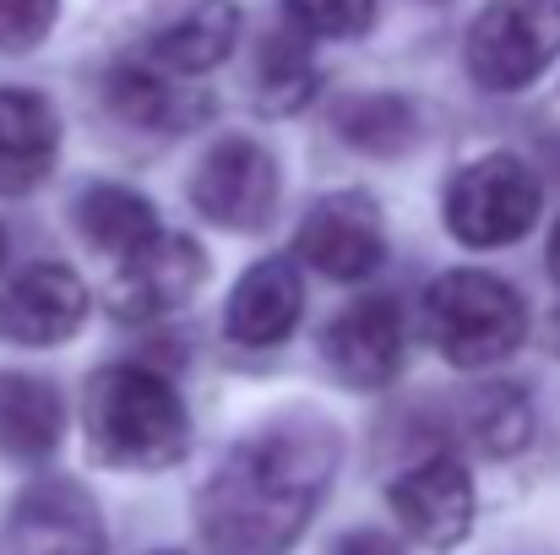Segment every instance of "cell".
Returning <instances> with one entry per match:
<instances>
[{
  "label": "cell",
  "mask_w": 560,
  "mask_h": 555,
  "mask_svg": "<svg viewBox=\"0 0 560 555\" xmlns=\"http://www.w3.org/2000/svg\"><path fill=\"white\" fill-rule=\"evenodd\" d=\"M338 469V430L327 419H278L240 441L201 485L196 518L212 555H283L311 523Z\"/></svg>",
  "instance_id": "obj_1"
},
{
  "label": "cell",
  "mask_w": 560,
  "mask_h": 555,
  "mask_svg": "<svg viewBox=\"0 0 560 555\" xmlns=\"http://www.w3.org/2000/svg\"><path fill=\"white\" fill-rule=\"evenodd\" d=\"M190 436L180 392L148 366H104L88 381V447L109 469H170Z\"/></svg>",
  "instance_id": "obj_2"
},
{
  "label": "cell",
  "mask_w": 560,
  "mask_h": 555,
  "mask_svg": "<svg viewBox=\"0 0 560 555\" xmlns=\"http://www.w3.org/2000/svg\"><path fill=\"white\" fill-rule=\"evenodd\" d=\"M424 327L452 366L485 370L517 355V344L528 338V305L506 278L457 267L424 289Z\"/></svg>",
  "instance_id": "obj_3"
},
{
  "label": "cell",
  "mask_w": 560,
  "mask_h": 555,
  "mask_svg": "<svg viewBox=\"0 0 560 555\" xmlns=\"http://www.w3.org/2000/svg\"><path fill=\"white\" fill-rule=\"evenodd\" d=\"M560 55V0H485L468 27V71L490 93L528 88Z\"/></svg>",
  "instance_id": "obj_4"
},
{
  "label": "cell",
  "mask_w": 560,
  "mask_h": 555,
  "mask_svg": "<svg viewBox=\"0 0 560 555\" xmlns=\"http://www.w3.org/2000/svg\"><path fill=\"white\" fill-rule=\"evenodd\" d=\"M534 218H539V181L512 153H485L463 164L446 185V229L474 251L523 240Z\"/></svg>",
  "instance_id": "obj_5"
},
{
  "label": "cell",
  "mask_w": 560,
  "mask_h": 555,
  "mask_svg": "<svg viewBox=\"0 0 560 555\" xmlns=\"http://www.w3.org/2000/svg\"><path fill=\"white\" fill-rule=\"evenodd\" d=\"M392 518L424 551H452L474 529V479L452 452H430L386 485Z\"/></svg>",
  "instance_id": "obj_6"
},
{
  "label": "cell",
  "mask_w": 560,
  "mask_h": 555,
  "mask_svg": "<svg viewBox=\"0 0 560 555\" xmlns=\"http://www.w3.org/2000/svg\"><path fill=\"white\" fill-rule=\"evenodd\" d=\"M190 201L218 229H234V234L261 229L272 218V207H278V164H272V153L261 142H250V137H223L196 164Z\"/></svg>",
  "instance_id": "obj_7"
},
{
  "label": "cell",
  "mask_w": 560,
  "mask_h": 555,
  "mask_svg": "<svg viewBox=\"0 0 560 555\" xmlns=\"http://www.w3.org/2000/svg\"><path fill=\"white\" fill-rule=\"evenodd\" d=\"M294 251H300L316 273H327V278H338V284L365 278V273L381 267V256H386L381 207H375L365 190H332V196H322V201L305 212V223H300V234H294Z\"/></svg>",
  "instance_id": "obj_8"
},
{
  "label": "cell",
  "mask_w": 560,
  "mask_h": 555,
  "mask_svg": "<svg viewBox=\"0 0 560 555\" xmlns=\"http://www.w3.org/2000/svg\"><path fill=\"white\" fill-rule=\"evenodd\" d=\"M201 278H207L201 245L186 234H159L137 256L120 262V273L109 284V305L126 322H153V316H170V311L190 305Z\"/></svg>",
  "instance_id": "obj_9"
},
{
  "label": "cell",
  "mask_w": 560,
  "mask_h": 555,
  "mask_svg": "<svg viewBox=\"0 0 560 555\" xmlns=\"http://www.w3.org/2000/svg\"><path fill=\"white\" fill-rule=\"evenodd\" d=\"M88 322V289L66 267H27L0 289V344L55 349Z\"/></svg>",
  "instance_id": "obj_10"
},
{
  "label": "cell",
  "mask_w": 560,
  "mask_h": 555,
  "mask_svg": "<svg viewBox=\"0 0 560 555\" xmlns=\"http://www.w3.org/2000/svg\"><path fill=\"white\" fill-rule=\"evenodd\" d=\"M11 555H104L98 507L71 479H38L11 507Z\"/></svg>",
  "instance_id": "obj_11"
},
{
  "label": "cell",
  "mask_w": 560,
  "mask_h": 555,
  "mask_svg": "<svg viewBox=\"0 0 560 555\" xmlns=\"http://www.w3.org/2000/svg\"><path fill=\"white\" fill-rule=\"evenodd\" d=\"M327 360L349 386H386L402 366V316L386 294L354 300L349 311H338V322L327 327Z\"/></svg>",
  "instance_id": "obj_12"
},
{
  "label": "cell",
  "mask_w": 560,
  "mask_h": 555,
  "mask_svg": "<svg viewBox=\"0 0 560 555\" xmlns=\"http://www.w3.org/2000/svg\"><path fill=\"white\" fill-rule=\"evenodd\" d=\"M300 273L294 262L283 256H267L256 267H245V278L234 284L229 294V311H223V327L234 344H250V349H267V344H283L300 322Z\"/></svg>",
  "instance_id": "obj_13"
},
{
  "label": "cell",
  "mask_w": 560,
  "mask_h": 555,
  "mask_svg": "<svg viewBox=\"0 0 560 555\" xmlns=\"http://www.w3.org/2000/svg\"><path fill=\"white\" fill-rule=\"evenodd\" d=\"M60 148V120L49 99L27 88H0V196H22L49 175Z\"/></svg>",
  "instance_id": "obj_14"
},
{
  "label": "cell",
  "mask_w": 560,
  "mask_h": 555,
  "mask_svg": "<svg viewBox=\"0 0 560 555\" xmlns=\"http://www.w3.org/2000/svg\"><path fill=\"white\" fill-rule=\"evenodd\" d=\"M240 38V5L234 0H196L180 22H170L153 38V66L170 77H201L229 60Z\"/></svg>",
  "instance_id": "obj_15"
},
{
  "label": "cell",
  "mask_w": 560,
  "mask_h": 555,
  "mask_svg": "<svg viewBox=\"0 0 560 555\" xmlns=\"http://www.w3.org/2000/svg\"><path fill=\"white\" fill-rule=\"evenodd\" d=\"M66 430V403L55 386L0 370V452L5 458H49Z\"/></svg>",
  "instance_id": "obj_16"
},
{
  "label": "cell",
  "mask_w": 560,
  "mask_h": 555,
  "mask_svg": "<svg viewBox=\"0 0 560 555\" xmlns=\"http://www.w3.org/2000/svg\"><path fill=\"white\" fill-rule=\"evenodd\" d=\"M109 104L131 126H148V131H190L207 115V99L159 66H120L109 77Z\"/></svg>",
  "instance_id": "obj_17"
},
{
  "label": "cell",
  "mask_w": 560,
  "mask_h": 555,
  "mask_svg": "<svg viewBox=\"0 0 560 555\" xmlns=\"http://www.w3.org/2000/svg\"><path fill=\"white\" fill-rule=\"evenodd\" d=\"M77 229L88 245H98L104 256H137L148 240H159V212L148 196L126 190V185H88L77 201Z\"/></svg>",
  "instance_id": "obj_18"
},
{
  "label": "cell",
  "mask_w": 560,
  "mask_h": 555,
  "mask_svg": "<svg viewBox=\"0 0 560 555\" xmlns=\"http://www.w3.org/2000/svg\"><path fill=\"white\" fill-rule=\"evenodd\" d=\"M463 430L474 436V447H485L490 458H512L528 447L534 436V403L512 386V381H490L474 386L463 403Z\"/></svg>",
  "instance_id": "obj_19"
},
{
  "label": "cell",
  "mask_w": 560,
  "mask_h": 555,
  "mask_svg": "<svg viewBox=\"0 0 560 555\" xmlns=\"http://www.w3.org/2000/svg\"><path fill=\"white\" fill-rule=\"evenodd\" d=\"M338 137L360 153L375 159H392V153H408L413 137H419V120L408 109V99H392V93H365V99H349L338 109Z\"/></svg>",
  "instance_id": "obj_20"
},
{
  "label": "cell",
  "mask_w": 560,
  "mask_h": 555,
  "mask_svg": "<svg viewBox=\"0 0 560 555\" xmlns=\"http://www.w3.org/2000/svg\"><path fill=\"white\" fill-rule=\"evenodd\" d=\"M311 88H316V71H311L305 38L300 33H278L261 49V104L267 109H294Z\"/></svg>",
  "instance_id": "obj_21"
},
{
  "label": "cell",
  "mask_w": 560,
  "mask_h": 555,
  "mask_svg": "<svg viewBox=\"0 0 560 555\" xmlns=\"http://www.w3.org/2000/svg\"><path fill=\"white\" fill-rule=\"evenodd\" d=\"M289 16L300 33L316 38H354L375 16V0H289Z\"/></svg>",
  "instance_id": "obj_22"
},
{
  "label": "cell",
  "mask_w": 560,
  "mask_h": 555,
  "mask_svg": "<svg viewBox=\"0 0 560 555\" xmlns=\"http://www.w3.org/2000/svg\"><path fill=\"white\" fill-rule=\"evenodd\" d=\"M55 11H60V0H0V49L22 55L38 38H49Z\"/></svg>",
  "instance_id": "obj_23"
},
{
  "label": "cell",
  "mask_w": 560,
  "mask_h": 555,
  "mask_svg": "<svg viewBox=\"0 0 560 555\" xmlns=\"http://www.w3.org/2000/svg\"><path fill=\"white\" fill-rule=\"evenodd\" d=\"M550 278L560 284V223H556V234H550Z\"/></svg>",
  "instance_id": "obj_24"
},
{
  "label": "cell",
  "mask_w": 560,
  "mask_h": 555,
  "mask_svg": "<svg viewBox=\"0 0 560 555\" xmlns=\"http://www.w3.org/2000/svg\"><path fill=\"white\" fill-rule=\"evenodd\" d=\"M0 256H5V234H0Z\"/></svg>",
  "instance_id": "obj_25"
},
{
  "label": "cell",
  "mask_w": 560,
  "mask_h": 555,
  "mask_svg": "<svg viewBox=\"0 0 560 555\" xmlns=\"http://www.w3.org/2000/svg\"><path fill=\"white\" fill-rule=\"evenodd\" d=\"M556 338H560V316H556Z\"/></svg>",
  "instance_id": "obj_26"
}]
</instances>
